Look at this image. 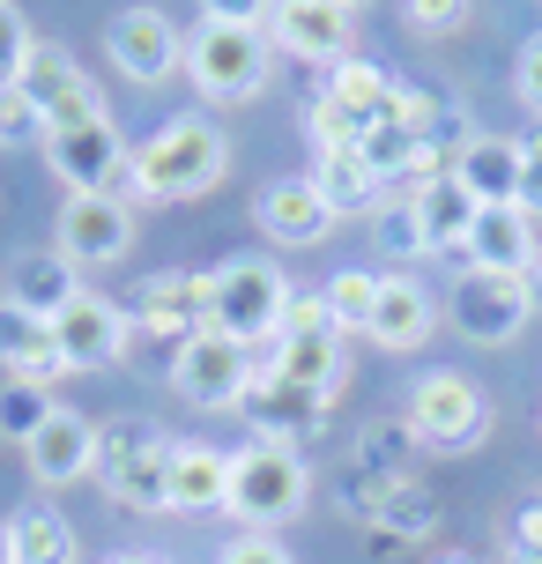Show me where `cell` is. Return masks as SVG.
<instances>
[{
    "mask_svg": "<svg viewBox=\"0 0 542 564\" xmlns=\"http://www.w3.org/2000/svg\"><path fill=\"white\" fill-rule=\"evenodd\" d=\"M216 564H290V550H283L275 535H238Z\"/></svg>",
    "mask_w": 542,
    "mask_h": 564,
    "instance_id": "42",
    "label": "cell"
},
{
    "mask_svg": "<svg viewBox=\"0 0 542 564\" xmlns=\"http://www.w3.org/2000/svg\"><path fill=\"white\" fill-rule=\"evenodd\" d=\"M53 387H30V379H8V387H0V438H8V446H30V438H37V431H45V423H53Z\"/></svg>",
    "mask_w": 542,
    "mask_h": 564,
    "instance_id": "31",
    "label": "cell"
},
{
    "mask_svg": "<svg viewBox=\"0 0 542 564\" xmlns=\"http://www.w3.org/2000/svg\"><path fill=\"white\" fill-rule=\"evenodd\" d=\"M105 564H164V557H149V550H127V557H105Z\"/></svg>",
    "mask_w": 542,
    "mask_h": 564,
    "instance_id": "48",
    "label": "cell"
},
{
    "mask_svg": "<svg viewBox=\"0 0 542 564\" xmlns=\"http://www.w3.org/2000/svg\"><path fill=\"white\" fill-rule=\"evenodd\" d=\"M431 327H438V305H431V290L409 268L401 275H379V305H371L365 335L379 341V349H424Z\"/></svg>",
    "mask_w": 542,
    "mask_h": 564,
    "instance_id": "21",
    "label": "cell"
},
{
    "mask_svg": "<svg viewBox=\"0 0 542 564\" xmlns=\"http://www.w3.org/2000/svg\"><path fill=\"white\" fill-rule=\"evenodd\" d=\"M327 312H335V327L343 335H365V319H371V305H379V275H365V268H343V275H327Z\"/></svg>",
    "mask_w": 542,
    "mask_h": 564,
    "instance_id": "32",
    "label": "cell"
},
{
    "mask_svg": "<svg viewBox=\"0 0 542 564\" xmlns=\"http://www.w3.org/2000/svg\"><path fill=\"white\" fill-rule=\"evenodd\" d=\"M401 15H409V30H424V37H446V30L468 23V0H401Z\"/></svg>",
    "mask_w": 542,
    "mask_h": 564,
    "instance_id": "38",
    "label": "cell"
},
{
    "mask_svg": "<svg viewBox=\"0 0 542 564\" xmlns=\"http://www.w3.org/2000/svg\"><path fill=\"white\" fill-rule=\"evenodd\" d=\"M149 446H164V431H156L149 416L97 423V476H105V468H119V460H134V453H149Z\"/></svg>",
    "mask_w": 542,
    "mask_h": 564,
    "instance_id": "35",
    "label": "cell"
},
{
    "mask_svg": "<svg viewBox=\"0 0 542 564\" xmlns=\"http://www.w3.org/2000/svg\"><path fill=\"white\" fill-rule=\"evenodd\" d=\"M0 141H15V149H23V141H37V149H45V119L30 112L23 89H0Z\"/></svg>",
    "mask_w": 542,
    "mask_h": 564,
    "instance_id": "39",
    "label": "cell"
},
{
    "mask_svg": "<svg viewBox=\"0 0 542 564\" xmlns=\"http://www.w3.org/2000/svg\"><path fill=\"white\" fill-rule=\"evenodd\" d=\"M319 200L335 208V216H379V194H387V178L365 164V149H343V156H319L313 171Z\"/></svg>",
    "mask_w": 542,
    "mask_h": 564,
    "instance_id": "26",
    "label": "cell"
},
{
    "mask_svg": "<svg viewBox=\"0 0 542 564\" xmlns=\"http://www.w3.org/2000/svg\"><path fill=\"white\" fill-rule=\"evenodd\" d=\"M0 564H15V535H8V520H0Z\"/></svg>",
    "mask_w": 542,
    "mask_h": 564,
    "instance_id": "49",
    "label": "cell"
},
{
    "mask_svg": "<svg viewBox=\"0 0 542 564\" xmlns=\"http://www.w3.org/2000/svg\"><path fill=\"white\" fill-rule=\"evenodd\" d=\"M230 171V141L208 119H172L134 149V186L142 200H200L216 194Z\"/></svg>",
    "mask_w": 542,
    "mask_h": 564,
    "instance_id": "2",
    "label": "cell"
},
{
    "mask_svg": "<svg viewBox=\"0 0 542 564\" xmlns=\"http://www.w3.org/2000/svg\"><path fill=\"white\" fill-rule=\"evenodd\" d=\"M59 349L75 371H105V365H127V341H134V312H119L112 297H75V305L53 319Z\"/></svg>",
    "mask_w": 542,
    "mask_h": 564,
    "instance_id": "12",
    "label": "cell"
},
{
    "mask_svg": "<svg viewBox=\"0 0 542 564\" xmlns=\"http://www.w3.org/2000/svg\"><path fill=\"white\" fill-rule=\"evenodd\" d=\"M200 8H208V23H238V30H260V23H268V8H275V0H200Z\"/></svg>",
    "mask_w": 542,
    "mask_h": 564,
    "instance_id": "43",
    "label": "cell"
},
{
    "mask_svg": "<svg viewBox=\"0 0 542 564\" xmlns=\"http://www.w3.org/2000/svg\"><path fill=\"white\" fill-rule=\"evenodd\" d=\"M528 290H542V224H535V253H528Z\"/></svg>",
    "mask_w": 542,
    "mask_h": 564,
    "instance_id": "47",
    "label": "cell"
},
{
    "mask_svg": "<svg viewBox=\"0 0 542 564\" xmlns=\"http://www.w3.org/2000/svg\"><path fill=\"white\" fill-rule=\"evenodd\" d=\"M401 550H409V542H401V535H387V528H365V557H371V564L401 557Z\"/></svg>",
    "mask_w": 542,
    "mask_h": 564,
    "instance_id": "45",
    "label": "cell"
},
{
    "mask_svg": "<svg viewBox=\"0 0 542 564\" xmlns=\"http://www.w3.org/2000/svg\"><path fill=\"white\" fill-rule=\"evenodd\" d=\"M513 208L528 216V224H542V171H535V164L520 171V200H513Z\"/></svg>",
    "mask_w": 542,
    "mask_h": 564,
    "instance_id": "44",
    "label": "cell"
},
{
    "mask_svg": "<svg viewBox=\"0 0 542 564\" xmlns=\"http://www.w3.org/2000/svg\"><path fill=\"white\" fill-rule=\"evenodd\" d=\"M97 482H105V498H119L127 512H172V438L134 453V460H119V468H105Z\"/></svg>",
    "mask_w": 542,
    "mask_h": 564,
    "instance_id": "25",
    "label": "cell"
},
{
    "mask_svg": "<svg viewBox=\"0 0 542 564\" xmlns=\"http://www.w3.org/2000/svg\"><path fill=\"white\" fill-rule=\"evenodd\" d=\"M30 53H37V37H30L23 8H15V0H0V89H15V83H23Z\"/></svg>",
    "mask_w": 542,
    "mask_h": 564,
    "instance_id": "36",
    "label": "cell"
},
{
    "mask_svg": "<svg viewBox=\"0 0 542 564\" xmlns=\"http://www.w3.org/2000/svg\"><path fill=\"white\" fill-rule=\"evenodd\" d=\"M371 127H379V119L349 112L343 97H319V105H313V141H319V156H343V149H365V141H371Z\"/></svg>",
    "mask_w": 542,
    "mask_h": 564,
    "instance_id": "33",
    "label": "cell"
},
{
    "mask_svg": "<svg viewBox=\"0 0 542 564\" xmlns=\"http://www.w3.org/2000/svg\"><path fill=\"white\" fill-rule=\"evenodd\" d=\"M520 164H535V171H542V119L528 127V134H520Z\"/></svg>",
    "mask_w": 542,
    "mask_h": 564,
    "instance_id": "46",
    "label": "cell"
},
{
    "mask_svg": "<svg viewBox=\"0 0 542 564\" xmlns=\"http://www.w3.org/2000/svg\"><path fill=\"white\" fill-rule=\"evenodd\" d=\"M172 387L194 401V409H238L246 387H253V349L230 341V335H216V327H200V335L178 349Z\"/></svg>",
    "mask_w": 542,
    "mask_h": 564,
    "instance_id": "8",
    "label": "cell"
},
{
    "mask_svg": "<svg viewBox=\"0 0 542 564\" xmlns=\"http://www.w3.org/2000/svg\"><path fill=\"white\" fill-rule=\"evenodd\" d=\"M53 246L75 268H112L134 246V208L112 194H67L59 200V224H53Z\"/></svg>",
    "mask_w": 542,
    "mask_h": 564,
    "instance_id": "10",
    "label": "cell"
},
{
    "mask_svg": "<svg viewBox=\"0 0 542 564\" xmlns=\"http://www.w3.org/2000/svg\"><path fill=\"white\" fill-rule=\"evenodd\" d=\"M313 327H335V312H327V297L319 290H290V312H283V335H313Z\"/></svg>",
    "mask_w": 542,
    "mask_h": 564,
    "instance_id": "40",
    "label": "cell"
},
{
    "mask_svg": "<svg viewBox=\"0 0 542 564\" xmlns=\"http://www.w3.org/2000/svg\"><path fill=\"white\" fill-rule=\"evenodd\" d=\"M371 238H379V253H387V260H401V268L431 253V238H424V224H416L409 194H401V200H379V230H371Z\"/></svg>",
    "mask_w": 542,
    "mask_h": 564,
    "instance_id": "34",
    "label": "cell"
},
{
    "mask_svg": "<svg viewBox=\"0 0 542 564\" xmlns=\"http://www.w3.org/2000/svg\"><path fill=\"white\" fill-rule=\"evenodd\" d=\"M290 312V282L275 260H224V268H200V319L216 335L246 341V349H268L283 335Z\"/></svg>",
    "mask_w": 542,
    "mask_h": 564,
    "instance_id": "1",
    "label": "cell"
},
{
    "mask_svg": "<svg viewBox=\"0 0 542 564\" xmlns=\"http://www.w3.org/2000/svg\"><path fill=\"white\" fill-rule=\"evenodd\" d=\"M513 89H520V105H535L542 112V30L520 45V59H513Z\"/></svg>",
    "mask_w": 542,
    "mask_h": 564,
    "instance_id": "41",
    "label": "cell"
},
{
    "mask_svg": "<svg viewBox=\"0 0 542 564\" xmlns=\"http://www.w3.org/2000/svg\"><path fill=\"white\" fill-rule=\"evenodd\" d=\"M357 468H365L371 482H401L409 468H416V431H409V416H379L357 431Z\"/></svg>",
    "mask_w": 542,
    "mask_h": 564,
    "instance_id": "29",
    "label": "cell"
},
{
    "mask_svg": "<svg viewBox=\"0 0 542 564\" xmlns=\"http://www.w3.org/2000/svg\"><path fill=\"white\" fill-rule=\"evenodd\" d=\"M506 557L513 564H542V490H528L506 520Z\"/></svg>",
    "mask_w": 542,
    "mask_h": 564,
    "instance_id": "37",
    "label": "cell"
},
{
    "mask_svg": "<svg viewBox=\"0 0 542 564\" xmlns=\"http://www.w3.org/2000/svg\"><path fill=\"white\" fill-rule=\"evenodd\" d=\"M253 224H260L268 246H319V238L335 230V208L319 200L313 178H275V186H260Z\"/></svg>",
    "mask_w": 542,
    "mask_h": 564,
    "instance_id": "15",
    "label": "cell"
},
{
    "mask_svg": "<svg viewBox=\"0 0 542 564\" xmlns=\"http://www.w3.org/2000/svg\"><path fill=\"white\" fill-rule=\"evenodd\" d=\"M460 178V194L476 200V208H513L520 200V141L513 134H468L454 149V164H446Z\"/></svg>",
    "mask_w": 542,
    "mask_h": 564,
    "instance_id": "16",
    "label": "cell"
},
{
    "mask_svg": "<svg viewBox=\"0 0 542 564\" xmlns=\"http://www.w3.org/2000/svg\"><path fill=\"white\" fill-rule=\"evenodd\" d=\"M75 297H83V268L59 246H30V253L8 260V305L37 312V319H59Z\"/></svg>",
    "mask_w": 542,
    "mask_h": 564,
    "instance_id": "17",
    "label": "cell"
},
{
    "mask_svg": "<svg viewBox=\"0 0 542 564\" xmlns=\"http://www.w3.org/2000/svg\"><path fill=\"white\" fill-rule=\"evenodd\" d=\"M335 8H349V15H357V8H365V0H335Z\"/></svg>",
    "mask_w": 542,
    "mask_h": 564,
    "instance_id": "51",
    "label": "cell"
},
{
    "mask_svg": "<svg viewBox=\"0 0 542 564\" xmlns=\"http://www.w3.org/2000/svg\"><path fill=\"white\" fill-rule=\"evenodd\" d=\"M313 498V468H305V453L297 446H275V438H260V446L230 453V512L246 520V528H283L297 520Z\"/></svg>",
    "mask_w": 542,
    "mask_h": 564,
    "instance_id": "3",
    "label": "cell"
},
{
    "mask_svg": "<svg viewBox=\"0 0 542 564\" xmlns=\"http://www.w3.org/2000/svg\"><path fill=\"white\" fill-rule=\"evenodd\" d=\"M230 506V453L172 446V512H224Z\"/></svg>",
    "mask_w": 542,
    "mask_h": 564,
    "instance_id": "24",
    "label": "cell"
},
{
    "mask_svg": "<svg viewBox=\"0 0 542 564\" xmlns=\"http://www.w3.org/2000/svg\"><path fill=\"white\" fill-rule=\"evenodd\" d=\"M246 416H253L260 438H275V446H305V438L327 431V394L290 387V379H275V371H260L253 387H246Z\"/></svg>",
    "mask_w": 542,
    "mask_h": 564,
    "instance_id": "14",
    "label": "cell"
},
{
    "mask_svg": "<svg viewBox=\"0 0 542 564\" xmlns=\"http://www.w3.org/2000/svg\"><path fill=\"white\" fill-rule=\"evenodd\" d=\"M105 45H112V67L142 89L172 83V67H186V37L172 30L164 8H119L112 30H105Z\"/></svg>",
    "mask_w": 542,
    "mask_h": 564,
    "instance_id": "11",
    "label": "cell"
},
{
    "mask_svg": "<svg viewBox=\"0 0 542 564\" xmlns=\"http://www.w3.org/2000/svg\"><path fill=\"white\" fill-rule=\"evenodd\" d=\"M268 30H275V45L297 53V59H327V67L357 59L349 8H335V0H275V8H268Z\"/></svg>",
    "mask_w": 542,
    "mask_h": 564,
    "instance_id": "13",
    "label": "cell"
},
{
    "mask_svg": "<svg viewBox=\"0 0 542 564\" xmlns=\"http://www.w3.org/2000/svg\"><path fill=\"white\" fill-rule=\"evenodd\" d=\"M409 208H416V224H424L431 253H468V230H476V200L460 194V178H454V171L424 178V186L409 194Z\"/></svg>",
    "mask_w": 542,
    "mask_h": 564,
    "instance_id": "23",
    "label": "cell"
},
{
    "mask_svg": "<svg viewBox=\"0 0 542 564\" xmlns=\"http://www.w3.org/2000/svg\"><path fill=\"white\" fill-rule=\"evenodd\" d=\"M438 564H476V557H468V550H454V557H438Z\"/></svg>",
    "mask_w": 542,
    "mask_h": 564,
    "instance_id": "50",
    "label": "cell"
},
{
    "mask_svg": "<svg viewBox=\"0 0 542 564\" xmlns=\"http://www.w3.org/2000/svg\"><path fill=\"white\" fill-rule=\"evenodd\" d=\"M327 97H343L349 112H365V119H394L401 83H394V75H379L371 59H343V67H335V83H327Z\"/></svg>",
    "mask_w": 542,
    "mask_h": 564,
    "instance_id": "30",
    "label": "cell"
},
{
    "mask_svg": "<svg viewBox=\"0 0 542 564\" xmlns=\"http://www.w3.org/2000/svg\"><path fill=\"white\" fill-rule=\"evenodd\" d=\"M365 528H387V535H401L409 550L416 542H431L438 535V498H431L416 476H401V482H379V506H371V520Z\"/></svg>",
    "mask_w": 542,
    "mask_h": 564,
    "instance_id": "27",
    "label": "cell"
},
{
    "mask_svg": "<svg viewBox=\"0 0 542 564\" xmlns=\"http://www.w3.org/2000/svg\"><path fill=\"white\" fill-rule=\"evenodd\" d=\"M528 253H535V224L520 208H476V230H468V268H490V275H528Z\"/></svg>",
    "mask_w": 542,
    "mask_h": 564,
    "instance_id": "22",
    "label": "cell"
},
{
    "mask_svg": "<svg viewBox=\"0 0 542 564\" xmlns=\"http://www.w3.org/2000/svg\"><path fill=\"white\" fill-rule=\"evenodd\" d=\"M8 535H15V564H83V542H75V528H67L53 506L15 512Z\"/></svg>",
    "mask_w": 542,
    "mask_h": 564,
    "instance_id": "28",
    "label": "cell"
},
{
    "mask_svg": "<svg viewBox=\"0 0 542 564\" xmlns=\"http://www.w3.org/2000/svg\"><path fill=\"white\" fill-rule=\"evenodd\" d=\"M409 431H416V446L431 453H468L490 438V394L468 379V371H424L416 387H409Z\"/></svg>",
    "mask_w": 542,
    "mask_h": 564,
    "instance_id": "5",
    "label": "cell"
},
{
    "mask_svg": "<svg viewBox=\"0 0 542 564\" xmlns=\"http://www.w3.org/2000/svg\"><path fill=\"white\" fill-rule=\"evenodd\" d=\"M45 164L67 194H112V200H142L134 186V149L119 141L112 119H97V127H59L45 134Z\"/></svg>",
    "mask_w": 542,
    "mask_h": 564,
    "instance_id": "6",
    "label": "cell"
},
{
    "mask_svg": "<svg viewBox=\"0 0 542 564\" xmlns=\"http://www.w3.org/2000/svg\"><path fill=\"white\" fill-rule=\"evenodd\" d=\"M186 75H194V89L208 105H246L275 75V45L260 30H238V23H200L186 37Z\"/></svg>",
    "mask_w": 542,
    "mask_h": 564,
    "instance_id": "4",
    "label": "cell"
},
{
    "mask_svg": "<svg viewBox=\"0 0 542 564\" xmlns=\"http://www.w3.org/2000/svg\"><path fill=\"white\" fill-rule=\"evenodd\" d=\"M0 365H8V379H30V387H53V379L75 371L59 335H53V319L8 305V297H0Z\"/></svg>",
    "mask_w": 542,
    "mask_h": 564,
    "instance_id": "19",
    "label": "cell"
},
{
    "mask_svg": "<svg viewBox=\"0 0 542 564\" xmlns=\"http://www.w3.org/2000/svg\"><path fill=\"white\" fill-rule=\"evenodd\" d=\"M15 89L30 97V112L45 119V134H59V127H97V119H105V89L89 83L59 45H37Z\"/></svg>",
    "mask_w": 542,
    "mask_h": 564,
    "instance_id": "9",
    "label": "cell"
},
{
    "mask_svg": "<svg viewBox=\"0 0 542 564\" xmlns=\"http://www.w3.org/2000/svg\"><path fill=\"white\" fill-rule=\"evenodd\" d=\"M268 371L290 379V387H313V394H335L349 371V335L343 327H313V335H275L268 341Z\"/></svg>",
    "mask_w": 542,
    "mask_h": 564,
    "instance_id": "20",
    "label": "cell"
},
{
    "mask_svg": "<svg viewBox=\"0 0 542 564\" xmlns=\"http://www.w3.org/2000/svg\"><path fill=\"white\" fill-rule=\"evenodd\" d=\"M528 312H535L528 275H490V268H468V275L454 282V297H446V319H454L468 341H484V349H506V341L528 327Z\"/></svg>",
    "mask_w": 542,
    "mask_h": 564,
    "instance_id": "7",
    "label": "cell"
},
{
    "mask_svg": "<svg viewBox=\"0 0 542 564\" xmlns=\"http://www.w3.org/2000/svg\"><path fill=\"white\" fill-rule=\"evenodd\" d=\"M23 460H30V476L45 482V490L97 476V423L75 416V409H53V423L23 446Z\"/></svg>",
    "mask_w": 542,
    "mask_h": 564,
    "instance_id": "18",
    "label": "cell"
}]
</instances>
